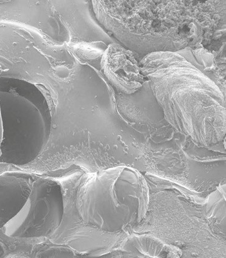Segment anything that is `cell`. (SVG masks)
Returning a JSON list of instances; mask_svg holds the SVG:
<instances>
[{"instance_id": "obj_1", "label": "cell", "mask_w": 226, "mask_h": 258, "mask_svg": "<svg viewBox=\"0 0 226 258\" xmlns=\"http://www.w3.org/2000/svg\"><path fill=\"white\" fill-rule=\"evenodd\" d=\"M64 212L61 185L52 179H38L22 208L5 225V235L28 239L52 235L62 223Z\"/></svg>"}]
</instances>
